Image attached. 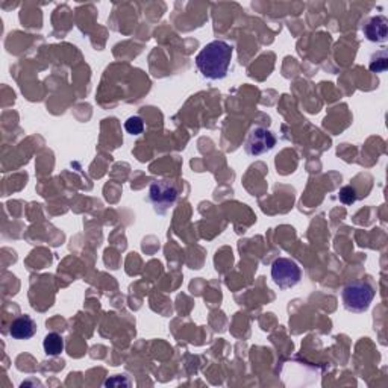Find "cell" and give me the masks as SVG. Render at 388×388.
Returning a JSON list of instances; mask_svg holds the SVG:
<instances>
[{
    "label": "cell",
    "instance_id": "obj_1",
    "mask_svg": "<svg viewBox=\"0 0 388 388\" xmlns=\"http://www.w3.org/2000/svg\"><path fill=\"white\" fill-rule=\"evenodd\" d=\"M230 59H233V46L215 40L206 44L199 52L196 56V66L203 78L217 81L226 78Z\"/></svg>",
    "mask_w": 388,
    "mask_h": 388
},
{
    "label": "cell",
    "instance_id": "obj_2",
    "mask_svg": "<svg viewBox=\"0 0 388 388\" xmlns=\"http://www.w3.org/2000/svg\"><path fill=\"white\" fill-rule=\"evenodd\" d=\"M374 299V288L366 281L350 282L343 288L342 300L349 312H364L370 308V303Z\"/></svg>",
    "mask_w": 388,
    "mask_h": 388
},
{
    "label": "cell",
    "instance_id": "obj_3",
    "mask_svg": "<svg viewBox=\"0 0 388 388\" xmlns=\"http://www.w3.org/2000/svg\"><path fill=\"white\" fill-rule=\"evenodd\" d=\"M178 199V188L170 180H155L149 187V200L158 214H165Z\"/></svg>",
    "mask_w": 388,
    "mask_h": 388
},
{
    "label": "cell",
    "instance_id": "obj_4",
    "mask_svg": "<svg viewBox=\"0 0 388 388\" xmlns=\"http://www.w3.org/2000/svg\"><path fill=\"white\" fill-rule=\"evenodd\" d=\"M272 279L281 290H288L300 282L302 270L296 261L290 258H277L272 264Z\"/></svg>",
    "mask_w": 388,
    "mask_h": 388
},
{
    "label": "cell",
    "instance_id": "obj_5",
    "mask_svg": "<svg viewBox=\"0 0 388 388\" xmlns=\"http://www.w3.org/2000/svg\"><path fill=\"white\" fill-rule=\"evenodd\" d=\"M276 146V137L270 129L253 128L245 141V150L250 156H260L270 152Z\"/></svg>",
    "mask_w": 388,
    "mask_h": 388
},
{
    "label": "cell",
    "instance_id": "obj_6",
    "mask_svg": "<svg viewBox=\"0 0 388 388\" xmlns=\"http://www.w3.org/2000/svg\"><path fill=\"white\" fill-rule=\"evenodd\" d=\"M366 39L373 43H384L388 35V20L384 16H376L366 21L362 26Z\"/></svg>",
    "mask_w": 388,
    "mask_h": 388
},
{
    "label": "cell",
    "instance_id": "obj_7",
    "mask_svg": "<svg viewBox=\"0 0 388 388\" xmlns=\"http://www.w3.org/2000/svg\"><path fill=\"white\" fill-rule=\"evenodd\" d=\"M36 332V323L29 315H20L9 326V335L16 340H29Z\"/></svg>",
    "mask_w": 388,
    "mask_h": 388
},
{
    "label": "cell",
    "instance_id": "obj_8",
    "mask_svg": "<svg viewBox=\"0 0 388 388\" xmlns=\"http://www.w3.org/2000/svg\"><path fill=\"white\" fill-rule=\"evenodd\" d=\"M43 347H44L46 355L58 357V355L63 354V350H64V338L56 332L47 334L44 342H43Z\"/></svg>",
    "mask_w": 388,
    "mask_h": 388
},
{
    "label": "cell",
    "instance_id": "obj_9",
    "mask_svg": "<svg viewBox=\"0 0 388 388\" xmlns=\"http://www.w3.org/2000/svg\"><path fill=\"white\" fill-rule=\"evenodd\" d=\"M125 129H126V132L132 133V136H140V133H143V131H144V121L138 116L129 117L125 121Z\"/></svg>",
    "mask_w": 388,
    "mask_h": 388
},
{
    "label": "cell",
    "instance_id": "obj_10",
    "mask_svg": "<svg viewBox=\"0 0 388 388\" xmlns=\"http://www.w3.org/2000/svg\"><path fill=\"white\" fill-rule=\"evenodd\" d=\"M338 199H340V202L344 203V205H354L357 202V191H355V188L350 187V185L343 187L342 190H340Z\"/></svg>",
    "mask_w": 388,
    "mask_h": 388
}]
</instances>
